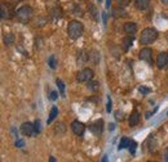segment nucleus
<instances>
[{"instance_id": "obj_1", "label": "nucleus", "mask_w": 168, "mask_h": 162, "mask_svg": "<svg viewBox=\"0 0 168 162\" xmlns=\"http://www.w3.org/2000/svg\"><path fill=\"white\" fill-rule=\"evenodd\" d=\"M156 37H158V31L155 28H145L141 34L140 41L142 45H149V44H153L156 40Z\"/></svg>"}, {"instance_id": "obj_2", "label": "nucleus", "mask_w": 168, "mask_h": 162, "mask_svg": "<svg viewBox=\"0 0 168 162\" xmlns=\"http://www.w3.org/2000/svg\"><path fill=\"white\" fill-rule=\"evenodd\" d=\"M33 14H34V10H33V8L29 7V5L21 7L16 12V16H17V18H18V21L21 23H27L29 21L33 18Z\"/></svg>"}, {"instance_id": "obj_3", "label": "nucleus", "mask_w": 168, "mask_h": 162, "mask_svg": "<svg viewBox=\"0 0 168 162\" xmlns=\"http://www.w3.org/2000/svg\"><path fill=\"white\" fill-rule=\"evenodd\" d=\"M67 34L70 36V39L76 40L83 35V25L78 21H72L67 26Z\"/></svg>"}, {"instance_id": "obj_4", "label": "nucleus", "mask_w": 168, "mask_h": 162, "mask_svg": "<svg viewBox=\"0 0 168 162\" xmlns=\"http://www.w3.org/2000/svg\"><path fill=\"white\" fill-rule=\"evenodd\" d=\"M21 131H22L24 135H27V136H34L36 134L35 126L31 122H25V124L21 125Z\"/></svg>"}, {"instance_id": "obj_5", "label": "nucleus", "mask_w": 168, "mask_h": 162, "mask_svg": "<svg viewBox=\"0 0 168 162\" xmlns=\"http://www.w3.org/2000/svg\"><path fill=\"white\" fill-rule=\"evenodd\" d=\"M92 77H93V71L91 70V68H84V70H81L79 73H78V76H76V79H78V81H91L92 80Z\"/></svg>"}, {"instance_id": "obj_6", "label": "nucleus", "mask_w": 168, "mask_h": 162, "mask_svg": "<svg viewBox=\"0 0 168 162\" xmlns=\"http://www.w3.org/2000/svg\"><path fill=\"white\" fill-rule=\"evenodd\" d=\"M140 58H141L142 61H145L146 63L153 64V50L149 49V48L141 49V52H140Z\"/></svg>"}, {"instance_id": "obj_7", "label": "nucleus", "mask_w": 168, "mask_h": 162, "mask_svg": "<svg viewBox=\"0 0 168 162\" xmlns=\"http://www.w3.org/2000/svg\"><path fill=\"white\" fill-rule=\"evenodd\" d=\"M71 129H72V131H74L76 135H83L84 131H86V125H84L83 122L80 121H74L71 124Z\"/></svg>"}, {"instance_id": "obj_8", "label": "nucleus", "mask_w": 168, "mask_h": 162, "mask_svg": "<svg viewBox=\"0 0 168 162\" xmlns=\"http://www.w3.org/2000/svg\"><path fill=\"white\" fill-rule=\"evenodd\" d=\"M103 130V121L102 120H97V121H94L91 126V131L94 134V135H100Z\"/></svg>"}, {"instance_id": "obj_9", "label": "nucleus", "mask_w": 168, "mask_h": 162, "mask_svg": "<svg viewBox=\"0 0 168 162\" xmlns=\"http://www.w3.org/2000/svg\"><path fill=\"white\" fill-rule=\"evenodd\" d=\"M0 17H2L3 19H8L12 17V12H10V7L7 5L5 3H2V5H0Z\"/></svg>"}, {"instance_id": "obj_10", "label": "nucleus", "mask_w": 168, "mask_h": 162, "mask_svg": "<svg viewBox=\"0 0 168 162\" xmlns=\"http://www.w3.org/2000/svg\"><path fill=\"white\" fill-rule=\"evenodd\" d=\"M167 57H168V53L162 52L158 56V58H156V66H158L160 70L167 67Z\"/></svg>"}, {"instance_id": "obj_11", "label": "nucleus", "mask_w": 168, "mask_h": 162, "mask_svg": "<svg viewBox=\"0 0 168 162\" xmlns=\"http://www.w3.org/2000/svg\"><path fill=\"white\" fill-rule=\"evenodd\" d=\"M124 32H127L129 36H133L137 32V25L133 22H127L124 25Z\"/></svg>"}, {"instance_id": "obj_12", "label": "nucleus", "mask_w": 168, "mask_h": 162, "mask_svg": "<svg viewBox=\"0 0 168 162\" xmlns=\"http://www.w3.org/2000/svg\"><path fill=\"white\" fill-rule=\"evenodd\" d=\"M150 5V0H134V7L139 10H146Z\"/></svg>"}, {"instance_id": "obj_13", "label": "nucleus", "mask_w": 168, "mask_h": 162, "mask_svg": "<svg viewBox=\"0 0 168 162\" xmlns=\"http://www.w3.org/2000/svg\"><path fill=\"white\" fill-rule=\"evenodd\" d=\"M139 122H140V113L137 111H134V112H132V115L129 117V125L136 126V125H139Z\"/></svg>"}, {"instance_id": "obj_14", "label": "nucleus", "mask_w": 168, "mask_h": 162, "mask_svg": "<svg viewBox=\"0 0 168 162\" xmlns=\"http://www.w3.org/2000/svg\"><path fill=\"white\" fill-rule=\"evenodd\" d=\"M66 133V127L62 122H58L56 126H55V134L56 135H64Z\"/></svg>"}, {"instance_id": "obj_15", "label": "nucleus", "mask_w": 168, "mask_h": 162, "mask_svg": "<svg viewBox=\"0 0 168 162\" xmlns=\"http://www.w3.org/2000/svg\"><path fill=\"white\" fill-rule=\"evenodd\" d=\"M131 142L132 140L131 139H128V138H122L120 139V142H119V149H124V148H128L129 147V144H131Z\"/></svg>"}, {"instance_id": "obj_16", "label": "nucleus", "mask_w": 168, "mask_h": 162, "mask_svg": "<svg viewBox=\"0 0 168 162\" xmlns=\"http://www.w3.org/2000/svg\"><path fill=\"white\" fill-rule=\"evenodd\" d=\"M57 115H58V108L57 107H53V108H52V111H50V113H49V117H48V121L47 122L50 124L57 117Z\"/></svg>"}, {"instance_id": "obj_17", "label": "nucleus", "mask_w": 168, "mask_h": 162, "mask_svg": "<svg viewBox=\"0 0 168 162\" xmlns=\"http://www.w3.org/2000/svg\"><path fill=\"white\" fill-rule=\"evenodd\" d=\"M14 42V36H13V34H7L5 36H4V44L7 45V47H10Z\"/></svg>"}, {"instance_id": "obj_18", "label": "nucleus", "mask_w": 168, "mask_h": 162, "mask_svg": "<svg viewBox=\"0 0 168 162\" xmlns=\"http://www.w3.org/2000/svg\"><path fill=\"white\" fill-rule=\"evenodd\" d=\"M133 42V36H127L123 40V45H124V50H128V48L132 45Z\"/></svg>"}, {"instance_id": "obj_19", "label": "nucleus", "mask_w": 168, "mask_h": 162, "mask_svg": "<svg viewBox=\"0 0 168 162\" xmlns=\"http://www.w3.org/2000/svg\"><path fill=\"white\" fill-rule=\"evenodd\" d=\"M57 86H58V89H60V94L62 96H65V84H64V81L58 79L57 80Z\"/></svg>"}, {"instance_id": "obj_20", "label": "nucleus", "mask_w": 168, "mask_h": 162, "mask_svg": "<svg viewBox=\"0 0 168 162\" xmlns=\"http://www.w3.org/2000/svg\"><path fill=\"white\" fill-rule=\"evenodd\" d=\"M131 0H115V3H117V7L118 8H124L129 4Z\"/></svg>"}, {"instance_id": "obj_21", "label": "nucleus", "mask_w": 168, "mask_h": 162, "mask_svg": "<svg viewBox=\"0 0 168 162\" xmlns=\"http://www.w3.org/2000/svg\"><path fill=\"white\" fill-rule=\"evenodd\" d=\"M48 63H49V67L50 68H56L57 67V61H56V58L53 57V56H52V57H49V61H48Z\"/></svg>"}, {"instance_id": "obj_22", "label": "nucleus", "mask_w": 168, "mask_h": 162, "mask_svg": "<svg viewBox=\"0 0 168 162\" xmlns=\"http://www.w3.org/2000/svg\"><path fill=\"white\" fill-rule=\"evenodd\" d=\"M136 148H137V143H136L134 140H132V142H131V144H129V147H128L129 152H131L132 155H134V152H136Z\"/></svg>"}, {"instance_id": "obj_23", "label": "nucleus", "mask_w": 168, "mask_h": 162, "mask_svg": "<svg viewBox=\"0 0 168 162\" xmlns=\"http://www.w3.org/2000/svg\"><path fill=\"white\" fill-rule=\"evenodd\" d=\"M139 91L142 93L144 95H146V94L150 93V89H149V88H145V86H140V88H139Z\"/></svg>"}, {"instance_id": "obj_24", "label": "nucleus", "mask_w": 168, "mask_h": 162, "mask_svg": "<svg viewBox=\"0 0 168 162\" xmlns=\"http://www.w3.org/2000/svg\"><path fill=\"white\" fill-rule=\"evenodd\" d=\"M34 126H35V131H36V134H39V133L41 131V126H40V121H39V120H36V121H35V124H34Z\"/></svg>"}, {"instance_id": "obj_25", "label": "nucleus", "mask_w": 168, "mask_h": 162, "mask_svg": "<svg viewBox=\"0 0 168 162\" xmlns=\"http://www.w3.org/2000/svg\"><path fill=\"white\" fill-rule=\"evenodd\" d=\"M88 88H89V89H92V90H96V89L98 88V82H96V81H92V82H89Z\"/></svg>"}, {"instance_id": "obj_26", "label": "nucleus", "mask_w": 168, "mask_h": 162, "mask_svg": "<svg viewBox=\"0 0 168 162\" xmlns=\"http://www.w3.org/2000/svg\"><path fill=\"white\" fill-rule=\"evenodd\" d=\"M111 107H113L111 98H110V96H108V106H106V111H108V112H111Z\"/></svg>"}, {"instance_id": "obj_27", "label": "nucleus", "mask_w": 168, "mask_h": 162, "mask_svg": "<svg viewBox=\"0 0 168 162\" xmlns=\"http://www.w3.org/2000/svg\"><path fill=\"white\" fill-rule=\"evenodd\" d=\"M25 145V142L24 140H21V139H18L17 142H16V147H18V148H22Z\"/></svg>"}, {"instance_id": "obj_28", "label": "nucleus", "mask_w": 168, "mask_h": 162, "mask_svg": "<svg viewBox=\"0 0 168 162\" xmlns=\"http://www.w3.org/2000/svg\"><path fill=\"white\" fill-rule=\"evenodd\" d=\"M57 98H58L57 91H52V93H50V99H52V101H56Z\"/></svg>"}, {"instance_id": "obj_29", "label": "nucleus", "mask_w": 168, "mask_h": 162, "mask_svg": "<svg viewBox=\"0 0 168 162\" xmlns=\"http://www.w3.org/2000/svg\"><path fill=\"white\" fill-rule=\"evenodd\" d=\"M49 162H57V161H56V158H55L53 156H50V157H49Z\"/></svg>"}, {"instance_id": "obj_30", "label": "nucleus", "mask_w": 168, "mask_h": 162, "mask_svg": "<svg viewBox=\"0 0 168 162\" xmlns=\"http://www.w3.org/2000/svg\"><path fill=\"white\" fill-rule=\"evenodd\" d=\"M101 162H109V160H108V156H103L102 157V161Z\"/></svg>"}, {"instance_id": "obj_31", "label": "nucleus", "mask_w": 168, "mask_h": 162, "mask_svg": "<svg viewBox=\"0 0 168 162\" xmlns=\"http://www.w3.org/2000/svg\"><path fill=\"white\" fill-rule=\"evenodd\" d=\"M114 127H115V126H114V124H110V126H109L110 130H114Z\"/></svg>"}, {"instance_id": "obj_32", "label": "nucleus", "mask_w": 168, "mask_h": 162, "mask_svg": "<svg viewBox=\"0 0 168 162\" xmlns=\"http://www.w3.org/2000/svg\"><path fill=\"white\" fill-rule=\"evenodd\" d=\"M165 162H168V150L165 152Z\"/></svg>"}, {"instance_id": "obj_33", "label": "nucleus", "mask_w": 168, "mask_h": 162, "mask_svg": "<svg viewBox=\"0 0 168 162\" xmlns=\"http://www.w3.org/2000/svg\"><path fill=\"white\" fill-rule=\"evenodd\" d=\"M162 3L165 4V5H168V0H162Z\"/></svg>"}, {"instance_id": "obj_34", "label": "nucleus", "mask_w": 168, "mask_h": 162, "mask_svg": "<svg viewBox=\"0 0 168 162\" xmlns=\"http://www.w3.org/2000/svg\"><path fill=\"white\" fill-rule=\"evenodd\" d=\"M165 68H168V57H167V67Z\"/></svg>"}, {"instance_id": "obj_35", "label": "nucleus", "mask_w": 168, "mask_h": 162, "mask_svg": "<svg viewBox=\"0 0 168 162\" xmlns=\"http://www.w3.org/2000/svg\"><path fill=\"white\" fill-rule=\"evenodd\" d=\"M16 2H22V0H16Z\"/></svg>"}, {"instance_id": "obj_36", "label": "nucleus", "mask_w": 168, "mask_h": 162, "mask_svg": "<svg viewBox=\"0 0 168 162\" xmlns=\"http://www.w3.org/2000/svg\"><path fill=\"white\" fill-rule=\"evenodd\" d=\"M167 40H168V36H167Z\"/></svg>"}]
</instances>
